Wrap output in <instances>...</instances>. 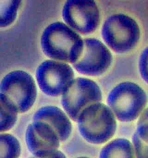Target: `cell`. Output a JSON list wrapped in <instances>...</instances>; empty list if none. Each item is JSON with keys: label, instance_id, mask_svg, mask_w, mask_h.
I'll use <instances>...</instances> for the list:
<instances>
[{"label": "cell", "instance_id": "5", "mask_svg": "<svg viewBox=\"0 0 148 158\" xmlns=\"http://www.w3.org/2000/svg\"><path fill=\"white\" fill-rule=\"evenodd\" d=\"M0 93L22 114L33 106L37 98V86L31 75L24 71L15 70L6 75L1 81Z\"/></svg>", "mask_w": 148, "mask_h": 158}, {"label": "cell", "instance_id": "4", "mask_svg": "<svg viewBox=\"0 0 148 158\" xmlns=\"http://www.w3.org/2000/svg\"><path fill=\"white\" fill-rule=\"evenodd\" d=\"M101 33L108 46L118 53L133 50L141 36L138 23L129 16L123 14L109 16L103 24Z\"/></svg>", "mask_w": 148, "mask_h": 158}, {"label": "cell", "instance_id": "13", "mask_svg": "<svg viewBox=\"0 0 148 158\" xmlns=\"http://www.w3.org/2000/svg\"><path fill=\"white\" fill-rule=\"evenodd\" d=\"M0 131L1 133L10 130L15 125L18 112L16 107L1 93H0Z\"/></svg>", "mask_w": 148, "mask_h": 158}, {"label": "cell", "instance_id": "11", "mask_svg": "<svg viewBox=\"0 0 148 158\" xmlns=\"http://www.w3.org/2000/svg\"><path fill=\"white\" fill-rule=\"evenodd\" d=\"M33 121L46 123L55 130L61 142L69 139L72 133V124L68 116L58 107H42L34 114Z\"/></svg>", "mask_w": 148, "mask_h": 158}, {"label": "cell", "instance_id": "7", "mask_svg": "<svg viewBox=\"0 0 148 158\" xmlns=\"http://www.w3.org/2000/svg\"><path fill=\"white\" fill-rule=\"evenodd\" d=\"M74 78L72 67L59 61H45L36 71V78L39 88L46 95L53 97L63 94L74 81Z\"/></svg>", "mask_w": 148, "mask_h": 158}, {"label": "cell", "instance_id": "2", "mask_svg": "<svg viewBox=\"0 0 148 158\" xmlns=\"http://www.w3.org/2000/svg\"><path fill=\"white\" fill-rule=\"evenodd\" d=\"M80 135L90 144L101 145L115 134V115L108 106L101 102L93 104L83 111L77 121Z\"/></svg>", "mask_w": 148, "mask_h": 158}, {"label": "cell", "instance_id": "1", "mask_svg": "<svg viewBox=\"0 0 148 158\" xmlns=\"http://www.w3.org/2000/svg\"><path fill=\"white\" fill-rule=\"evenodd\" d=\"M41 45L45 55L53 60L73 65L81 53L83 40L67 25L55 22L49 25L43 31Z\"/></svg>", "mask_w": 148, "mask_h": 158}, {"label": "cell", "instance_id": "16", "mask_svg": "<svg viewBox=\"0 0 148 158\" xmlns=\"http://www.w3.org/2000/svg\"><path fill=\"white\" fill-rule=\"evenodd\" d=\"M136 133L142 141L148 144V108L142 112L139 119Z\"/></svg>", "mask_w": 148, "mask_h": 158}, {"label": "cell", "instance_id": "19", "mask_svg": "<svg viewBox=\"0 0 148 158\" xmlns=\"http://www.w3.org/2000/svg\"><path fill=\"white\" fill-rule=\"evenodd\" d=\"M29 158H67L66 156L65 155L64 153H63V152L60 151L59 150H57L55 151V152L51 153V154L43 156V157H41V158H37L35 156H32Z\"/></svg>", "mask_w": 148, "mask_h": 158}, {"label": "cell", "instance_id": "12", "mask_svg": "<svg viewBox=\"0 0 148 158\" xmlns=\"http://www.w3.org/2000/svg\"><path fill=\"white\" fill-rule=\"evenodd\" d=\"M99 158H136L134 146L129 139L117 138L103 147Z\"/></svg>", "mask_w": 148, "mask_h": 158}, {"label": "cell", "instance_id": "6", "mask_svg": "<svg viewBox=\"0 0 148 158\" xmlns=\"http://www.w3.org/2000/svg\"><path fill=\"white\" fill-rule=\"evenodd\" d=\"M101 100L98 85L91 79L79 77L74 79L62 94L61 104L68 116L77 122L86 108Z\"/></svg>", "mask_w": 148, "mask_h": 158}, {"label": "cell", "instance_id": "10", "mask_svg": "<svg viewBox=\"0 0 148 158\" xmlns=\"http://www.w3.org/2000/svg\"><path fill=\"white\" fill-rule=\"evenodd\" d=\"M59 137L46 123L34 121L28 126L26 131V143L32 156L41 158L59 150Z\"/></svg>", "mask_w": 148, "mask_h": 158}, {"label": "cell", "instance_id": "9", "mask_svg": "<svg viewBox=\"0 0 148 158\" xmlns=\"http://www.w3.org/2000/svg\"><path fill=\"white\" fill-rule=\"evenodd\" d=\"M112 60L111 52L101 41L88 38L83 40L81 53L73 66L82 74L98 76L108 70Z\"/></svg>", "mask_w": 148, "mask_h": 158}, {"label": "cell", "instance_id": "14", "mask_svg": "<svg viewBox=\"0 0 148 158\" xmlns=\"http://www.w3.org/2000/svg\"><path fill=\"white\" fill-rule=\"evenodd\" d=\"M21 153L20 142L13 135L1 133L0 135V158H18Z\"/></svg>", "mask_w": 148, "mask_h": 158}, {"label": "cell", "instance_id": "18", "mask_svg": "<svg viewBox=\"0 0 148 158\" xmlns=\"http://www.w3.org/2000/svg\"><path fill=\"white\" fill-rule=\"evenodd\" d=\"M139 70L142 79L148 84V47L141 54L139 60Z\"/></svg>", "mask_w": 148, "mask_h": 158}, {"label": "cell", "instance_id": "20", "mask_svg": "<svg viewBox=\"0 0 148 158\" xmlns=\"http://www.w3.org/2000/svg\"><path fill=\"white\" fill-rule=\"evenodd\" d=\"M88 158V157H86V156H80V157H78V158Z\"/></svg>", "mask_w": 148, "mask_h": 158}, {"label": "cell", "instance_id": "8", "mask_svg": "<svg viewBox=\"0 0 148 158\" xmlns=\"http://www.w3.org/2000/svg\"><path fill=\"white\" fill-rule=\"evenodd\" d=\"M62 15L71 28L83 35L94 32L100 23V10L94 1H67Z\"/></svg>", "mask_w": 148, "mask_h": 158}, {"label": "cell", "instance_id": "3", "mask_svg": "<svg viewBox=\"0 0 148 158\" xmlns=\"http://www.w3.org/2000/svg\"><path fill=\"white\" fill-rule=\"evenodd\" d=\"M148 102L146 93L138 85L125 82L116 86L108 95L107 102L118 120H135Z\"/></svg>", "mask_w": 148, "mask_h": 158}, {"label": "cell", "instance_id": "15", "mask_svg": "<svg viewBox=\"0 0 148 158\" xmlns=\"http://www.w3.org/2000/svg\"><path fill=\"white\" fill-rule=\"evenodd\" d=\"M21 1H0V27H6L14 23L17 17Z\"/></svg>", "mask_w": 148, "mask_h": 158}, {"label": "cell", "instance_id": "17", "mask_svg": "<svg viewBox=\"0 0 148 158\" xmlns=\"http://www.w3.org/2000/svg\"><path fill=\"white\" fill-rule=\"evenodd\" d=\"M135 158H148V144L145 143L135 132L132 138Z\"/></svg>", "mask_w": 148, "mask_h": 158}]
</instances>
